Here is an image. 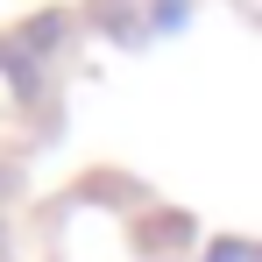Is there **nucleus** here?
<instances>
[{"label": "nucleus", "mask_w": 262, "mask_h": 262, "mask_svg": "<svg viewBox=\"0 0 262 262\" xmlns=\"http://www.w3.org/2000/svg\"><path fill=\"white\" fill-rule=\"evenodd\" d=\"M213 262H241V248H213Z\"/></svg>", "instance_id": "obj_1"}]
</instances>
